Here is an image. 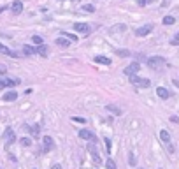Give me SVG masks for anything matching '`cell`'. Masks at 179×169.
<instances>
[{"mask_svg":"<svg viewBox=\"0 0 179 169\" xmlns=\"http://www.w3.org/2000/svg\"><path fill=\"white\" fill-rule=\"evenodd\" d=\"M148 67L153 69V71H156V72H160L165 67V58H162V56H151V58H148Z\"/></svg>","mask_w":179,"mask_h":169,"instance_id":"obj_1","label":"cell"},{"mask_svg":"<svg viewBox=\"0 0 179 169\" xmlns=\"http://www.w3.org/2000/svg\"><path fill=\"white\" fill-rule=\"evenodd\" d=\"M130 83L137 88H149L151 86V81L148 78H141V76H135V74L130 76Z\"/></svg>","mask_w":179,"mask_h":169,"instance_id":"obj_2","label":"cell"},{"mask_svg":"<svg viewBox=\"0 0 179 169\" xmlns=\"http://www.w3.org/2000/svg\"><path fill=\"white\" fill-rule=\"evenodd\" d=\"M149 32H153V23H146V25L135 28V35H137V37H146Z\"/></svg>","mask_w":179,"mask_h":169,"instance_id":"obj_3","label":"cell"},{"mask_svg":"<svg viewBox=\"0 0 179 169\" xmlns=\"http://www.w3.org/2000/svg\"><path fill=\"white\" fill-rule=\"evenodd\" d=\"M139 69H141V63H139V62H132L130 65H127V67L123 69V74H127V76L130 78V76L137 74V72H139Z\"/></svg>","mask_w":179,"mask_h":169,"instance_id":"obj_4","label":"cell"},{"mask_svg":"<svg viewBox=\"0 0 179 169\" xmlns=\"http://www.w3.org/2000/svg\"><path fill=\"white\" fill-rule=\"evenodd\" d=\"M74 30L79 32V34H83V35H88L91 32V28H90L88 23H74Z\"/></svg>","mask_w":179,"mask_h":169,"instance_id":"obj_5","label":"cell"},{"mask_svg":"<svg viewBox=\"0 0 179 169\" xmlns=\"http://www.w3.org/2000/svg\"><path fill=\"white\" fill-rule=\"evenodd\" d=\"M4 141H5L7 145H12V143L16 141V134H14V130H12L11 127H7V129L4 130Z\"/></svg>","mask_w":179,"mask_h":169,"instance_id":"obj_6","label":"cell"},{"mask_svg":"<svg viewBox=\"0 0 179 169\" xmlns=\"http://www.w3.org/2000/svg\"><path fill=\"white\" fill-rule=\"evenodd\" d=\"M42 145H44V146H42V152H44V153H47L49 150H53L54 141H53V138H51V136H44V138H42Z\"/></svg>","mask_w":179,"mask_h":169,"instance_id":"obj_7","label":"cell"},{"mask_svg":"<svg viewBox=\"0 0 179 169\" xmlns=\"http://www.w3.org/2000/svg\"><path fill=\"white\" fill-rule=\"evenodd\" d=\"M160 138H162V141L167 145L169 152H174V146H172V141H171V134H169L167 130H160Z\"/></svg>","mask_w":179,"mask_h":169,"instance_id":"obj_8","label":"cell"},{"mask_svg":"<svg viewBox=\"0 0 179 169\" xmlns=\"http://www.w3.org/2000/svg\"><path fill=\"white\" fill-rule=\"evenodd\" d=\"M88 152L91 153V157H93V160H95L97 164H100V162H102V159H100V153H98V150H97V146H95L93 143H90V145H88Z\"/></svg>","mask_w":179,"mask_h":169,"instance_id":"obj_9","label":"cell"},{"mask_svg":"<svg viewBox=\"0 0 179 169\" xmlns=\"http://www.w3.org/2000/svg\"><path fill=\"white\" fill-rule=\"evenodd\" d=\"M0 83H2V86L4 88H12V86H16L18 83H19V79H11V78H0Z\"/></svg>","mask_w":179,"mask_h":169,"instance_id":"obj_10","label":"cell"},{"mask_svg":"<svg viewBox=\"0 0 179 169\" xmlns=\"http://www.w3.org/2000/svg\"><path fill=\"white\" fill-rule=\"evenodd\" d=\"M79 138H81V139H86V141H95V134H93L91 130H88V129L79 130Z\"/></svg>","mask_w":179,"mask_h":169,"instance_id":"obj_11","label":"cell"},{"mask_svg":"<svg viewBox=\"0 0 179 169\" xmlns=\"http://www.w3.org/2000/svg\"><path fill=\"white\" fill-rule=\"evenodd\" d=\"M156 95H158L160 99H163V101H167V99L171 97V92H169L167 88H163V86H158V88H156Z\"/></svg>","mask_w":179,"mask_h":169,"instance_id":"obj_12","label":"cell"},{"mask_svg":"<svg viewBox=\"0 0 179 169\" xmlns=\"http://www.w3.org/2000/svg\"><path fill=\"white\" fill-rule=\"evenodd\" d=\"M23 55H25V56H33V55H37V48L25 44V46H23Z\"/></svg>","mask_w":179,"mask_h":169,"instance_id":"obj_13","label":"cell"},{"mask_svg":"<svg viewBox=\"0 0 179 169\" xmlns=\"http://www.w3.org/2000/svg\"><path fill=\"white\" fill-rule=\"evenodd\" d=\"M2 99H4L5 102H12V101H16V99H18V92H14V90H11V92H5Z\"/></svg>","mask_w":179,"mask_h":169,"instance_id":"obj_14","label":"cell"},{"mask_svg":"<svg viewBox=\"0 0 179 169\" xmlns=\"http://www.w3.org/2000/svg\"><path fill=\"white\" fill-rule=\"evenodd\" d=\"M11 9H12V14H21V11H23V2H19V0L12 2Z\"/></svg>","mask_w":179,"mask_h":169,"instance_id":"obj_15","label":"cell"},{"mask_svg":"<svg viewBox=\"0 0 179 169\" xmlns=\"http://www.w3.org/2000/svg\"><path fill=\"white\" fill-rule=\"evenodd\" d=\"M54 42H56V46H60V48H69L72 41H69L67 37H63V35H62V37H58V39H56Z\"/></svg>","mask_w":179,"mask_h":169,"instance_id":"obj_16","label":"cell"},{"mask_svg":"<svg viewBox=\"0 0 179 169\" xmlns=\"http://www.w3.org/2000/svg\"><path fill=\"white\" fill-rule=\"evenodd\" d=\"M95 63H102V65H111V60L107 58V56H104V55H97L95 58Z\"/></svg>","mask_w":179,"mask_h":169,"instance_id":"obj_17","label":"cell"},{"mask_svg":"<svg viewBox=\"0 0 179 169\" xmlns=\"http://www.w3.org/2000/svg\"><path fill=\"white\" fill-rule=\"evenodd\" d=\"M37 55H40V56H47V55H49V48H47L46 44H39V46H37Z\"/></svg>","mask_w":179,"mask_h":169,"instance_id":"obj_18","label":"cell"},{"mask_svg":"<svg viewBox=\"0 0 179 169\" xmlns=\"http://www.w3.org/2000/svg\"><path fill=\"white\" fill-rule=\"evenodd\" d=\"M0 53H4V55H9V56H19L16 51H11V49H9L7 46H4L2 42H0Z\"/></svg>","mask_w":179,"mask_h":169,"instance_id":"obj_19","label":"cell"},{"mask_svg":"<svg viewBox=\"0 0 179 169\" xmlns=\"http://www.w3.org/2000/svg\"><path fill=\"white\" fill-rule=\"evenodd\" d=\"M105 109H107V111H111V113H112V115H116V116H120V115H121V109H120L118 106H114V104L105 106Z\"/></svg>","mask_w":179,"mask_h":169,"instance_id":"obj_20","label":"cell"},{"mask_svg":"<svg viewBox=\"0 0 179 169\" xmlns=\"http://www.w3.org/2000/svg\"><path fill=\"white\" fill-rule=\"evenodd\" d=\"M26 129L30 130V134H32V136L39 138V125H33V127H28V125H26Z\"/></svg>","mask_w":179,"mask_h":169,"instance_id":"obj_21","label":"cell"},{"mask_svg":"<svg viewBox=\"0 0 179 169\" xmlns=\"http://www.w3.org/2000/svg\"><path fill=\"white\" fill-rule=\"evenodd\" d=\"M176 23V18L174 16H165L163 18V25H174Z\"/></svg>","mask_w":179,"mask_h":169,"instance_id":"obj_22","label":"cell"},{"mask_svg":"<svg viewBox=\"0 0 179 169\" xmlns=\"http://www.w3.org/2000/svg\"><path fill=\"white\" fill-rule=\"evenodd\" d=\"M62 35L63 37H67L69 41H72V42H76L77 41V35H74V34H67V32H62Z\"/></svg>","mask_w":179,"mask_h":169,"instance_id":"obj_23","label":"cell"},{"mask_svg":"<svg viewBox=\"0 0 179 169\" xmlns=\"http://www.w3.org/2000/svg\"><path fill=\"white\" fill-rule=\"evenodd\" d=\"M19 145H21V146H30V145H32V139H30V138H21V139H19Z\"/></svg>","mask_w":179,"mask_h":169,"instance_id":"obj_24","label":"cell"},{"mask_svg":"<svg viewBox=\"0 0 179 169\" xmlns=\"http://www.w3.org/2000/svg\"><path fill=\"white\" fill-rule=\"evenodd\" d=\"M116 55H120V56H130V51L128 49H116Z\"/></svg>","mask_w":179,"mask_h":169,"instance_id":"obj_25","label":"cell"},{"mask_svg":"<svg viewBox=\"0 0 179 169\" xmlns=\"http://www.w3.org/2000/svg\"><path fill=\"white\" fill-rule=\"evenodd\" d=\"M83 9H84L86 12H95V7H93L91 4H84V5H83Z\"/></svg>","mask_w":179,"mask_h":169,"instance_id":"obj_26","label":"cell"},{"mask_svg":"<svg viewBox=\"0 0 179 169\" xmlns=\"http://www.w3.org/2000/svg\"><path fill=\"white\" fill-rule=\"evenodd\" d=\"M32 41H33L37 46H39V44H44V41H42V37H40V35H33V37H32Z\"/></svg>","mask_w":179,"mask_h":169,"instance_id":"obj_27","label":"cell"},{"mask_svg":"<svg viewBox=\"0 0 179 169\" xmlns=\"http://www.w3.org/2000/svg\"><path fill=\"white\" fill-rule=\"evenodd\" d=\"M105 168H107V169H118V168H116V164H114V160H112V159H109V160L105 162Z\"/></svg>","mask_w":179,"mask_h":169,"instance_id":"obj_28","label":"cell"},{"mask_svg":"<svg viewBox=\"0 0 179 169\" xmlns=\"http://www.w3.org/2000/svg\"><path fill=\"white\" fill-rule=\"evenodd\" d=\"M128 164H130V166H135V155H134L132 152H130V155H128Z\"/></svg>","mask_w":179,"mask_h":169,"instance_id":"obj_29","label":"cell"},{"mask_svg":"<svg viewBox=\"0 0 179 169\" xmlns=\"http://www.w3.org/2000/svg\"><path fill=\"white\" fill-rule=\"evenodd\" d=\"M104 141H105V148H107V152H111V146H112V145H111V139H109V138H104Z\"/></svg>","mask_w":179,"mask_h":169,"instance_id":"obj_30","label":"cell"},{"mask_svg":"<svg viewBox=\"0 0 179 169\" xmlns=\"http://www.w3.org/2000/svg\"><path fill=\"white\" fill-rule=\"evenodd\" d=\"M171 44H172V46H178V44H179V32L176 34V37H174V39L171 41Z\"/></svg>","mask_w":179,"mask_h":169,"instance_id":"obj_31","label":"cell"},{"mask_svg":"<svg viewBox=\"0 0 179 169\" xmlns=\"http://www.w3.org/2000/svg\"><path fill=\"white\" fill-rule=\"evenodd\" d=\"M72 120H74V122H81V123H84V122H86V120H84V118H79V116H74V118H72Z\"/></svg>","mask_w":179,"mask_h":169,"instance_id":"obj_32","label":"cell"},{"mask_svg":"<svg viewBox=\"0 0 179 169\" xmlns=\"http://www.w3.org/2000/svg\"><path fill=\"white\" fill-rule=\"evenodd\" d=\"M137 2H139V5H141V7H142V5H146V4H148V0H137Z\"/></svg>","mask_w":179,"mask_h":169,"instance_id":"obj_33","label":"cell"},{"mask_svg":"<svg viewBox=\"0 0 179 169\" xmlns=\"http://www.w3.org/2000/svg\"><path fill=\"white\" fill-rule=\"evenodd\" d=\"M51 169H62V166H60V164H53V166H51Z\"/></svg>","mask_w":179,"mask_h":169,"instance_id":"obj_34","label":"cell"},{"mask_svg":"<svg viewBox=\"0 0 179 169\" xmlns=\"http://www.w3.org/2000/svg\"><path fill=\"white\" fill-rule=\"evenodd\" d=\"M174 85H176V86H179V79H174Z\"/></svg>","mask_w":179,"mask_h":169,"instance_id":"obj_35","label":"cell"},{"mask_svg":"<svg viewBox=\"0 0 179 169\" xmlns=\"http://www.w3.org/2000/svg\"><path fill=\"white\" fill-rule=\"evenodd\" d=\"M2 88H4V86H2V83H0V90H2Z\"/></svg>","mask_w":179,"mask_h":169,"instance_id":"obj_36","label":"cell"},{"mask_svg":"<svg viewBox=\"0 0 179 169\" xmlns=\"http://www.w3.org/2000/svg\"><path fill=\"white\" fill-rule=\"evenodd\" d=\"M149 2H155V0H149Z\"/></svg>","mask_w":179,"mask_h":169,"instance_id":"obj_37","label":"cell"}]
</instances>
